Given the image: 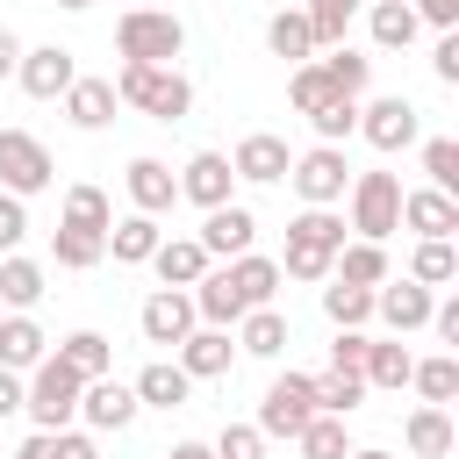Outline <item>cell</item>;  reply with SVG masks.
<instances>
[{
	"instance_id": "6da1fadb",
	"label": "cell",
	"mask_w": 459,
	"mask_h": 459,
	"mask_svg": "<svg viewBox=\"0 0 459 459\" xmlns=\"http://www.w3.org/2000/svg\"><path fill=\"white\" fill-rule=\"evenodd\" d=\"M344 244V208H301L287 222V251H280V280H301V287H323L330 280V258Z\"/></svg>"
},
{
	"instance_id": "7a4b0ae2",
	"label": "cell",
	"mask_w": 459,
	"mask_h": 459,
	"mask_svg": "<svg viewBox=\"0 0 459 459\" xmlns=\"http://www.w3.org/2000/svg\"><path fill=\"white\" fill-rule=\"evenodd\" d=\"M115 100L143 108L151 122H186L194 115V79L179 65H122L115 72Z\"/></svg>"
},
{
	"instance_id": "3957f363",
	"label": "cell",
	"mask_w": 459,
	"mask_h": 459,
	"mask_svg": "<svg viewBox=\"0 0 459 459\" xmlns=\"http://www.w3.org/2000/svg\"><path fill=\"white\" fill-rule=\"evenodd\" d=\"M79 373L57 359V351H43L29 373H22V416L36 423V430H65V423H79Z\"/></svg>"
},
{
	"instance_id": "277c9868",
	"label": "cell",
	"mask_w": 459,
	"mask_h": 459,
	"mask_svg": "<svg viewBox=\"0 0 459 459\" xmlns=\"http://www.w3.org/2000/svg\"><path fill=\"white\" fill-rule=\"evenodd\" d=\"M115 50H122V65H179L186 22H179L172 7H129V14L115 22Z\"/></svg>"
},
{
	"instance_id": "5b68a950",
	"label": "cell",
	"mask_w": 459,
	"mask_h": 459,
	"mask_svg": "<svg viewBox=\"0 0 459 459\" xmlns=\"http://www.w3.org/2000/svg\"><path fill=\"white\" fill-rule=\"evenodd\" d=\"M337 208H351V215H344L351 237L387 244V237L402 230V179H394V172H351V186H344Z\"/></svg>"
},
{
	"instance_id": "8992f818",
	"label": "cell",
	"mask_w": 459,
	"mask_h": 459,
	"mask_svg": "<svg viewBox=\"0 0 459 459\" xmlns=\"http://www.w3.org/2000/svg\"><path fill=\"white\" fill-rule=\"evenodd\" d=\"M287 186L301 194V208H337V201H344V186H351L344 143H308V151L287 165Z\"/></svg>"
},
{
	"instance_id": "52a82bcc",
	"label": "cell",
	"mask_w": 459,
	"mask_h": 459,
	"mask_svg": "<svg viewBox=\"0 0 459 459\" xmlns=\"http://www.w3.org/2000/svg\"><path fill=\"white\" fill-rule=\"evenodd\" d=\"M50 179H57V165H50V143H43V136H29V129H0V194H22V201H36Z\"/></svg>"
},
{
	"instance_id": "ba28073f",
	"label": "cell",
	"mask_w": 459,
	"mask_h": 459,
	"mask_svg": "<svg viewBox=\"0 0 459 459\" xmlns=\"http://www.w3.org/2000/svg\"><path fill=\"white\" fill-rule=\"evenodd\" d=\"M308 416H316L308 373H294V366H287V373H273V380H265V394H258V416H251V423H258L265 437H287V445H294V430H301Z\"/></svg>"
},
{
	"instance_id": "9c48e42d",
	"label": "cell",
	"mask_w": 459,
	"mask_h": 459,
	"mask_svg": "<svg viewBox=\"0 0 459 459\" xmlns=\"http://www.w3.org/2000/svg\"><path fill=\"white\" fill-rule=\"evenodd\" d=\"M359 136H366L380 158H394V151H409V143L423 136V115H416L402 93H373V100H359Z\"/></svg>"
},
{
	"instance_id": "30bf717a",
	"label": "cell",
	"mask_w": 459,
	"mask_h": 459,
	"mask_svg": "<svg viewBox=\"0 0 459 459\" xmlns=\"http://www.w3.org/2000/svg\"><path fill=\"white\" fill-rule=\"evenodd\" d=\"M136 416H143V402H136V387H129V380L100 373V380H86V387H79V423H86L93 437H122Z\"/></svg>"
},
{
	"instance_id": "8fae6325",
	"label": "cell",
	"mask_w": 459,
	"mask_h": 459,
	"mask_svg": "<svg viewBox=\"0 0 459 459\" xmlns=\"http://www.w3.org/2000/svg\"><path fill=\"white\" fill-rule=\"evenodd\" d=\"M430 301H437V287H423V280H409V273H402V280L387 273V280L373 287V316H380L394 337L423 330V323H430Z\"/></svg>"
},
{
	"instance_id": "7c38bea8",
	"label": "cell",
	"mask_w": 459,
	"mask_h": 459,
	"mask_svg": "<svg viewBox=\"0 0 459 459\" xmlns=\"http://www.w3.org/2000/svg\"><path fill=\"white\" fill-rule=\"evenodd\" d=\"M72 79H79V57H72L65 43H36V50H22V65H14V86H22L29 100H57Z\"/></svg>"
},
{
	"instance_id": "4fadbf2b",
	"label": "cell",
	"mask_w": 459,
	"mask_h": 459,
	"mask_svg": "<svg viewBox=\"0 0 459 459\" xmlns=\"http://www.w3.org/2000/svg\"><path fill=\"white\" fill-rule=\"evenodd\" d=\"M194 323H201V316H194V294H186V287H158V294H143V308H136L143 344H165V351H172Z\"/></svg>"
},
{
	"instance_id": "5bb4252c",
	"label": "cell",
	"mask_w": 459,
	"mask_h": 459,
	"mask_svg": "<svg viewBox=\"0 0 459 459\" xmlns=\"http://www.w3.org/2000/svg\"><path fill=\"white\" fill-rule=\"evenodd\" d=\"M179 201H194L201 215L222 208V201H237V172H230V158H222V151H194V158L179 165Z\"/></svg>"
},
{
	"instance_id": "9a60e30c",
	"label": "cell",
	"mask_w": 459,
	"mask_h": 459,
	"mask_svg": "<svg viewBox=\"0 0 459 459\" xmlns=\"http://www.w3.org/2000/svg\"><path fill=\"white\" fill-rule=\"evenodd\" d=\"M172 359L186 366V380H222V373L237 366V337L215 330V323H194V330L172 344Z\"/></svg>"
},
{
	"instance_id": "2e32d148",
	"label": "cell",
	"mask_w": 459,
	"mask_h": 459,
	"mask_svg": "<svg viewBox=\"0 0 459 459\" xmlns=\"http://www.w3.org/2000/svg\"><path fill=\"white\" fill-rule=\"evenodd\" d=\"M287 165H294V151H287V136H273V129H251V136L230 151V172L251 179V186H280Z\"/></svg>"
},
{
	"instance_id": "e0dca14e",
	"label": "cell",
	"mask_w": 459,
	"mask_h": 459,
	"mask_svg": "<svg viewBox=\"0 0 459 459\" xmlns=\"http://www.w3.org/2000/svg\"><path fill=\"white\" fill-rule=\"evenodd\" d=\"M194 237H201V251H208V258H237V251H251V244H258V215H251L244 201H222V208H208V215H201V230H194Z\"/></svg>"
},
{
	"instance_id": "ac0fdd59",
	"label": "cell",
	"mask_w": 459,
	"mask_h": 459,
	"mask_svg": "<svg viewBox=\"0 0 459 459\" xmlns=\"http://www.w3.org/2000/svg\"><path fill=\"white\" fill-rule=\"evenodd\" d=\"M402 445H409V459H452V445H459L452 409H445V402H416V409L402 416Z\"/></svg>"
},
{
	"instance_id": "d6986e66",
	"label": "cell",
	"mask_w": 459,
	"mask_h": 459,
	"mask_svg": "<svg viewBox=\"0 0 459 459\" xmlns=\"http://www.w3.org/2000/svg\"><path fill=\"white\" fill-rule=\"evenodd\" d=\"M122 186H129V208H143V215H165L172 201H179V172L165 165V158H129V172H122Z\"/></svg>"
},
{
	"instance_id": "ffe728a7",
	"label": "cell",
	"mask_w": 459,
	"mask_h": 459,
	"mask_svg": "<svg viewBox=\"0 0 459 459\" xmlns=\"http://www.w3.org/2000/svg\"><path fill=\"white\" fill-rule=\"evenodd\" d=\"M186 294H194V316H201V323H215V330H237V316H244V294H237V280H230V265H222V258H215V265H208V273H201Z\"/></svg>"
},
{
	"instance_id": "44dd1931",
	"label": "cell",
	"mask_w": 459,
	"mask_h": 459,
	"mask_svg": "<svg viewBox=\"0 0 459 459\" xmlns=\"http://www.w3.org/2000/svg\"><path fill=\"white\" fill-rule=\"evenodd\" d=\"M57 100H65V122H72V129H108L115 108H122V100H115V79H86V72H79Z\"/></svg>"
},
{
	"instance_id": "7402d4cb",
	"label": "cell",
	"mask_w": 459,
	"mask_h": 459,
	"mask_svg": "<svg viewBox=\"0 0 459 459\" xmlns=\"http://www.w3.org/2000/svg\"><path fill=\"white\" fill-rule=\"evenodd\" d=\"M143 265L158 273V287H194V280H201L215 258L201 251V237H158V251H151Z\"/></svg>"
},
{
	"instance_id": "603a6c76",
	"label": "cell",
	"mask_w": 459,
	"mask_h": 459,
	"mask_svg": "<svg viewBox=\"0 0 459 459\" xmlns=\"http://www.w3.org/2000/svg\"><path fill=\"white\" fill-rule=\"evenodd\" d=\"M402 230H416V237H452V230H459V201L437 194V186H409V194H402Z\"/></svg>"
},
{
	"instance_id": "cb8c5ba5",
	"label": "cell",
	"mask_w": 459,
	"mask_h": 459,
	"mask_svg": "<svg viewBox=\"0 0 459 459\" xmlns=\"http://www.w3.org/2000/svg\"><path fill=\"white\" fill-rule=\"evenodd\" d=\"M43 351H50L43 323H36L29 308H7V316H0V366H7V373H29Z\"/></svg>"
},
{
	"instance_id": "d4e9b609",
	"label": "cell",
	"mask_w": 459,
	"mask_h": 459,
	"mask_svg": "<svg viewBox=\"0 0 459 459\" xmlns=\"http://www.w3.org/2000/svg\"><path fill=\"white\" fill-rule=\"evenodd\" d=\"M287 344H294V330H287V316H280L273 301L237 316V351H251V359H280Z\"/></svg>"
},
{
	"instance_id": "484cf974",
	"label": "cell",
	"mask_w": 459,
	"mask_h": 459,
	"mask_svg": "<svg viewBox=\"0 0 459 459\" xmlns=\"http://www.w3.org/2000/svg\"><path fill=\"white\" fill-rule=\"evenodd\" d=\"M409 366H416V351H409L402 337H373V344H366L359 380H366V387H380V394H402V387H409Z\"/></svg>"
},
{
	"instance_id": "4316f807",
	"label": "cell",
	"mask_w": 459,
	"mask_h": 459,
	"mask_svg": "<svg viewBox=\"0 0 459 459\" xmlns=\"http://www.w3.org/2000/svg\"><path fill=\"white\" fill-rule=\"evenodd\" d=\"M129 387H136V402H143V409H186V394H194V380H186V366H179V359H151Z\"/></svg>"
},
{
	"instance_id": "83f0119b",
	"label": "cell",
	"mask_w": 459,
	"mask_h": 459,
	"mask_svg": "<svg viewBox=\"0 0 459 459\" xmlns=\"http://www.w3.org/2000/svg\"><path fill=\"white\" fill-rule=\"evenodd\" d=\"M158 215H143V208H129V215H115L108 222V251H115V265H143L151 251H158Z\"/></svg>"
},
{
	"instance_id": "f1b7e54d",
	"label": "cell",
	"mask_w": 459,
	"mask_h": 459,
	"mask_svg": "<svg viewBox=\"0 0 459 459\" xmlns=\"http://www.w3.org/2000/svg\"><path fill=\"white\" fill-rule=\"evenodd\" d=\"M394 265H387V251L380 244H366V237H344L337 244V258H330V280H344V287H380Z\"/></svg>"
},
{
	"instance_id": "f546056e",
	"label": "cell",
	"mask_w": 459,
	"mask_h": 459,
	"mask_svg": "<svg viewBox=\"0 0 459 459\" xmlns=\"http://www.w3.org/2000/svg\"><path fill=\"white\" fill-rule=\"evenodd\" d=\"M230 265V280H237V294H244V308H265L287 280H280V258H265V251H237V258H222Z\"/></svg>"
},
{
	"instance_id": "4dcf8cb0",
	"label": "cell",
	"mask_w": 459,
	"mask_h": 459,
	"mask_svg": "<svg viewBox=\"0 0 459 459\" xmlns=\"http://www.w3.org/2000/svg\"><path fill=\"white\" fill-rule=\"evenodd\" d=\"M265 50L287 57V65H308V57H316V29H308V14H301V7L265 14Z\"/></svg>"
},
{
	"instance_id": "1f68e13d",
	"label": "cell",
	"mask_w": 459,
	"mask_h": 459,
	"mask_svg": "<svg viewBox=\"0 0 459 459\" xmlns=\"http://www.w3.org/2000/svg\"><path fill=\"white\" fill-rule=\"evenodd\" d=\"M366 29H373L380 50H409V43L423 36V22H416L409 0H366Z\"/></svg>"
},
{
	"instance_id": "d6a6232c",
	"label": "cell",
	"mask_w": 459,
	"mask_h": 459,
	"mask_svg": "<svg viewBox=\"0 0 459 459\" xmlns=\"http://www.w3.org/2000/svg\"><path fill=\"white\" fill-rule=\"evenodd\" d=\"M14 459H100V445H93V430L65 423V430H29L14 445Z\"/></svg>"
},
{
	"instance_id": "836d02e7",
	"label": "cell",
	"mask_w": 459,
	"mask_h": 459,
	"mask_svg": "<svg viewBox=\"0 0 459 459\" xmlns=\"http://www.w3.org/2000/svg\"><path fill=\"white\" fill-rule=\"evenodd\" d=\"M308 394H316V409H323V416H344V423H351V409H359V402H366L373 387H366L359 373L330 366V373H308Z\"/></svg>"
},
{
	"instance_id": "e575fe53",
	"label": "cell",
	"mask_w": 459,
	"mask_h": 459,
	"mask_svg": "<svg viewBox=\"0 0 459 459\" xmlns=\"http://www.w3.org/2000/svg\"><path fill=\"white\" fill-rule=\"evenodd\" d=\"M43 294H50V273H43L36 258L7 251V258H0V301H7V308H36Z\"/></svg>"
},
{
	"instance_id": "d590c367",
	"label": "cell",
	"mask_w": 459,
	"mask_h": 459,
	"mask_svg": "<svg viewBox=\"0 0 459 459\" xmlns=\"http://www.w3.org/2000/svg\"><path fill=\"white\" fill-rule=\"evenodd\" d=\"M57 359H65L79 380H100V373H115V344H108L100 330H72V337H57Z\"/></svg>"
},
{
	"instance_id": "8d00e7d4",
	"label": "cell",
	"mask_w": 459,
	"mask_h": 459,
	"mask_svg": "<svg viewBox=\"0 0 459 459\" xmlns=\"http://www.w3.org/2000/svg\"><path fill=\"white\" fill-rule=\"evenodd\" d=\"M316 65H323V79H330L337 93H366V86H373V57H366V50H351V43L316 50Z\"/></svg>"
},
{
	"instance_id": "74e56055",
	"label": "cell",
	"mask_w": 459,
	"mask_h": 459,
	"mask_svg": "<svg viewBox=\"0 0 459 459\" xmlns=\"http://www.w3.org/2000/svg\"><path fill=\"white\" fill-rule=\"evenodd\" d=\"M323 316H330V330H366V323H373V287L323 280Z\"/></svg>"
},
{
	"instance_id": "f35d334b",
	"label": "cell",
	"mask_w": 459,
	"mask_h": 459,
	"mask_svg": "<svg viewBox=\"0 0 459 459\" xmlns=\"http://www.w3.org/2000/svg\"><path fill=\"white\" fill-rule=\"evenodd\" d=\"M294 452H301V459H344V452H351L344 416H323V409H316V416L294 430Z\"/></svg>"
},
{
	"instance_id": "ab89813d",
	"label": "cell",
	"mask_w": 459,
	"mask_h": 459,
	"mask_svg": "<svg viewBox=\"0 0 459 459\" xmlns=\"http://www.w3.org/2000/svg\"><path fill=\"white\" fill-rule=\"evenodd\" d=\"M57 222H65V230H100V237H108L115 201H108L100 186H86V179H79V186H65V215H57Z\"/></svg>"
},
{
	"instance_id": "60d3db41",
	"label": "cell",
	"mask_w": 459,
	"mask_h": 459,
	"mask_svg": "<svg viewBox=\"0 0 459 459\" xmlns=\"http://www.w3.org/2000/svg\"><path fill=\"white\" fill-rule=\"evenodd\" d=\"M50 258H57L65 273H93V265L108 258V237H100V230H65V222H57V237H50Z\"/></svg>"
},
{
	"instance_id": "b9f144b4",
	"label": "cell",
	"mask_w": 459,
	"mask_h": 459,
	"mask_svg": "<svg viewBox=\"0 0 459 459\" xmlns=\"http://www.w3.org/2000/svg\"><path fill=\"white\" fill-rule=\"evenodd\" d=\"M409 280H423V287H452V280H459V251H452V237H416Z\"/></svg>"
},
{
	"instance_id": "7bdbcfd3",
	"label": "cell",
	"mask_w": 459,
	"mask_h": 459,
	"mask_svg": "<svg viewBox=\"0 0 459 459\" xmlns=\"http://www.w3.org/2000/svg\"><path fill=\"white\" fill-rule=\"evenodd\" d=\"M409 387H416L423 402H452V394H459V351H430V359H416V366H409Z\"/></svg>"
},
{
	"instance_id": "ee69618b",
	"label": "cell",
	"mask_w": 459,
	"mask_h": 459,
	"mask_svg": "<svg viewBox=\"0 0 459 459\" xmlns=\"http://www.w3.org/2000/svg\"><path fill=\"white\" fill-rule=\"evenodd\" d=\"M308 129H316V143H344V136H359V93H330V100L308 115Z\"/></svg>"
},
{
	"instance_id": "f6af8a7d",
	"label": "cell",
	"mask_w": 459,
	"mask_h": 459,
	"mask_svg": "<svg viewBox=\"0 0 459 459\" xmlns=\"http://www.w3.org/2000/svg\"><path fill=\"white\" fill-rule=\"evenodd\" d=\"M359 7H366V0H301V14H308V29H316V50L344 43V29H351Z\"/></svg>"
},
{
	"instance_id": "bcb514c9",
	"label": "cell",
	"mask_w": 459,
	"mask_h": 459,
	"mask_svg": "<svg viewBox=\"0 0 459 459\" xmlns=\"http://www.w3.org/2000/svg\"><path fill=\"white\" fill-rule=\"evenodd\" d=\"M416 143H423V179L437 194H459V143L452 136H416Z\"/></svg>"
},
{
	"instance_id": "7dc6e473",
	"label": "cell",
	"mask_w": 459,
	"mask_h": 459,
	"mask_svg": "<svg viewBox=\"0 0 459 459\" xmlns=\"http://www.w3.org/2000/svg\"><path fill=\"white\" fill-rule=\"evenodd\" d=\"M330 93H337V86H330V79H323V65H316V57H308V65H294V72H287V100H294V115H316V108H323V100H330Z\"/></svg>"
},
{
	"instance_id": "c3c4849f",
	"label": "cell",
	"mask_w": 459,
	"mask_h": 459,
	"mask_svg": "<svg viewBox=\"0 0 459 459\" xmlns=\"http://www.w3.org/2000/svg\"><path fill=\"white\" fill-rule=\"evenodd\" d=\"M265 445H273V437H265L258 423H222V430H215V459H265Z\"/></svg>"
},
{
	"instance_id": "681fc988",
	"label": "cell",
	"mask_w": 459,
	"mask_h": 459,
	"mask_svg": "<svg viewBox=\"0 0 459 459\" xmlns=\"http://www.w3.org/2000/svg\"><path fill=\"white\" fill-rule=\"evenodd\" d=\"M22 237H29V201L22 194H0V258L22 251Z\"/></svg>"
},
{
	"instance_id": "f907efd6",
	"label": "cell",
	"mask_w": 459,
	"mask_h": 459,
	"mask_svg": "<svg viewBox=\"0 0 459 459\" xmlns=\"http://www.w3.org/2000/svg\"><path fill=\"white\" fill-rule=\"evenodd\" d=\"M423 330H437V344H445V351H459V294H437Z\"/></svg>"
},
{
	"instance_id": "816d5d0a",
	"label": "cell",
	"mask_w": 459,
	"mask_h": 459,
	"mask_svg": "<svg viewBox=\"0 0 459 459\" xmlns=\"http://www.w3.org/2000/svg\"><path fill=\"white\" fill-rule=\"evenodd\" d=\"M430 72H437V86H459V29H437V50H430Z\"/></svg>"
},
{
	"instance_id": "f5cc1de1",
	"label": "cell",
	"mask_w": 459,
	"mask_h": 459,
	"mask_svg": "<svg viewBox=\"0 0 459 459\" xmlns=\"http://www.w3.org/2000/svg\"><path fill=\"white\" fill-rule=\"evenodd\" d=\"M366 344H373L366 330H337V344H330V366H344V373H359V366H366Z\"/></svg>"
},
{
	"instance_id": "db71d44e",
	"label": "cell",
	"mask_w": 459,
	"mask_h": 459,
	"mask_svg": "<svg viewBox=\"0 0 459 459\" xmlns=\"http://www.w3.org/2000/svg\"><path fill=\"white\" fill-rule=\"evenodd\" d=\"M416 7V22H430V29H459V0H409Z\"/></svg>"
},
{
	"instance_id": "11a10c76",
	"label": "cell",
	"mask_w": 459,
	"mask_h": 459,
	"mask_svg": "<svg viewBox=\"0 0 459 459\" xmlns=\"http://www.w3.org/2000/svg\"><path fill=\"white\" fill-rule=\"evenodd\" d=\"M7 416H22V373L0 366V423H7Z\"/></svg>"
},
{
	"instance_id": "9f6ffc18",
	"label": "cell",
	"mask_w": 459,
	"mask_h": 459,
	"mask_svg": "<svg viewBox=\"0 0 459 459\" xmlns=\"http://www.w3.org/2000/svg\"><path fill=\"white\" fill-rule=\"evenodd\" d=\"M22 50H29V43H22L14 29H0V79H14V65H22Z\"/></svg>"
},
{
	"instance_id": "6f0895ef",
	"label": "cell",
	"mask_w": 459,
	"mask_h": 459,
	"mask_svg": "<svg viewBox=\"0 0 459 459\" xmlns=\"http://www.w3.org/2000/svg\"><path fill=\"white\" fill-rule=\"evenodd\" d=\"M165 459H215V445H201V437H179Z\"/></svg>"
},
{
	"instance_id": "680465c9",
	"label": "cell",
	"mask_w": 459,
	"mask_h": 459,
	"mask_svg": "<svg viewBox=\"0 0 459 459\" xmlns=\"http://www.w3.org/2000/svg\"><path fill=\"white\" fill-rule=\"evenodd\" d=\"M344 459H394V452H380V445H351Z\"/></svg>"
},
{
	"instance_id": "91938a15",
	"label": "cell",
	"mask_w": 459,
	"mask_h": 459,
	"mask_svg": "<svg viewBox=\"0 0 459 459\" xmlns=\"http://www.w3.org/2000/svg\"><path fill=\"white\" fill-rule=\"evenodd\" d=\"M50 7H72V14H79V7H93V0H50Z\"/></svg>"
}]
</instances>
